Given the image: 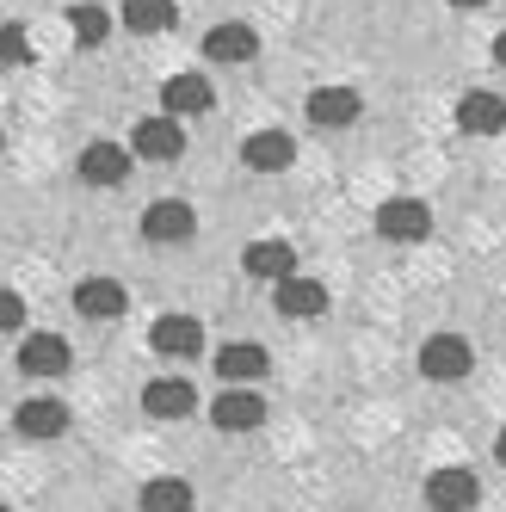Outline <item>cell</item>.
<instances>
[{"label":"cell","instance_id":"obj_1","mask_svg":"<svg viewBox=\"0 0 506 512\" xmlns=\"http://www.w3.org/2000/svg\"><path fill=\"white\" fill-rule=\"evenodd\" d=\"M469 371H476V352H469L463 334H432L420 346V377L426 383H463Z\"/></svg>","mask_w":506,"mask_h":512},{"label":"cell","instance_id":"obj_9","mask_svg":"<svg viewBox=\"0 0 506 512\" xmlns=\"http://www.w3.org/2000/svg\"><path fill=\"white\" fill-rule=\"evenodd\" d=\"M291 161H297V136L291 130H253L241 142V167H253V173H284Z\"/></svg>","mask_w":506,"mask_h":512},{"label":"cell","instance_id":"obj_8","mask_svg":"<svg viewBox=\"0 0 506 512\" xmlns=\"http://www.w3.org/2000/svg\"><path fill=\"white\" fill-rule=\"evenodd\" d=\"M192 229H198V216H192V204H186V198H161V204L142 210V235L161 241V247L192 241Z\"/></svg>","mask_w":506,"mask_h":512},{"label":"cell","instance_id":"obj_4","mask_svg":"<svg viewBox=\"0 0 506 512\" xmlns=\"http://www.w3.org/2000/svg\"><path fill=\"white\" fill-rule=\"evenodd\" d=\"M377 235L414 247V241L432 235V210H426L420 198H389V204H377Z\"/></svg>","mask_w":506,"mask_h":512},{"label":"cell","instance_id":"obj_22","mask_svg":"<svg viewBox=\"0 0 506 512\" xmlns=\"http://www.w3.org/2000/svg\"><path fill=\"white\" fill-rule=\"evenodd\" d=\"M136 506L142 512H192V488L179 482V475H155V482H142Z\"/></svg>","mask_w":506,"mask_h":512},{"label":"cell","instance_id":"obj_14","mask_svg":"<svg viewBox=\"0 0 506 512\" xmlns=\"http://www.w3.org/2000/svg\"><path fill=\"white\" fill-rule=\"evenodd\" d=\"M457 130H463V136H500V130H506V99L488 93V87L463 93V99H457Z\"/></svg>","mask_w":506,"mask_h":512},{"label":"cell","instance_id":"obj_10","mask_svg":"<svg viewBox=\"0 0 506 512\" xmlns=\"http://www.w3.org/2000/svg\"><path fill=\"white\" fill-rule=\"evenodd\" d=\"M198 408V389L186 377H155V383H142V414L149 420H186Z\"/></svg>","mask_w":506,"mask_h":512},{"label":"cell","instance_id":"obj_20","mask_svg":"<svg viewBox=\"0 0 506 512\" xmlns=\"http://www.w3.org/2000/svg\"><path fill=\"white\" fill-rule=\"evenodd\" d=\"M161 99H167L173 118H204L210 105H216V87H210L204 75H173V81L161 87Z\"/></svg>","mask_w":506,"mask_h":512},{"label":"cell","instance_id":"obj_5","mask_svg":"<svg viewBox=\"0 0 506 512\" xmlns=\"http://www.w3.org/2000/svg\"><path fill=\"white\" fill-rule=\"evenodd\" d=\"M130 149H136V161H179L186 155V130H179L173 112L167 118H142L130 130Z\"/></svg>","mask_w":506,"mask_h":512},{"label":"cell","instance_id":"obj_21","mask_svg":"<svg viewBox=\"0 0 506 512\" xmlns=\"http://www.w3.org/2000/svg\"><path fill=\"white\" fill-rule=\"evenodd\" d=\"M179 7L173 0H124V31H136V38H155V31H173Z\"/></svg>","mask_w":506,"mask_h":512},{"label":"cell","instance_id":"obj_23","mask_svg":"<svg viewBox=\"0 0 506 512\" xmlns=\"http://www.w3.org/2000/svg\"><path fill=\"white\" fill-rule=\"evenodd\" d=\"M68 25H75V44L93 50V44H105V31H112V13L93 7V0H81V7H68Z\"/></svg>","mask_w":506,"mask_h":512},{"label":"cell","instance_id":"obj_25","mask_svg":"<svg viewBox=\"0 0 506 512\" xmlns=\"http://www.w3.org/2000/svg\"><path fill=\"white\" fill-rule=\"evenodd\" d=\"M0 327H7V334H25V297H19V290L0 297Z\"/></svg>","mask_w":506,"mask_h":512},{"label":"cell","instance_id":"obj_15","mask_svg":"<svg viewBox=\"0 0 506 512\" xmlns=\"http://www.w3.org/2000/svg\"><path fill=\"white\" fill-rule=\"evenodd\" d=\"M149 346H155L161 358H198V352H204V327H198L192 315H161V321L149 327Z\"/></svg>","mask_w":506,"mask_h":512},{"label":"cell","instance_id":"obj_16","mask_svg":"<svg viewBox=\"0 0 506 512\" xmlns=\"http://www.w3.org/2000/svg\"><path fill=\"white\" fill-rule=\"evenodd\" d=\"M75 309H81L87 321H118V315L130 309V297H124L118 278H81V284H75Z\"/></svg>","mask_w":506,"mask_h":512},{"label":"cell","instance_id":"obj_11","mask_svg":"<svg viewBox=\"0 0 506 512\" xmlns=\"http://www.w3.org/2000/svg\"><path fill=\"white\" fill-rule=\"evenodd\" d=\"M358 112H365V99H358L352 87H315L309 93V124L315 130H352Z\"/></svg>","mask_w":506,"mask_h":512},{"label":"cell","instance_id":"obj_26","mask_svg":"<svg viewBox=\"0 0 506 512\" xmlns=\"http://www.w3.org/2000/svg\"><path fill=\"white\" fill-rule=\"evenodd\" d=\"M494 62L506 68V31H500V38H494Z\"/></svg>","mask_w":506,"mask_h":512},{"label":"cell","instance_id":"obj_19","mask_svg":"<svg viewBox=\"0 0 506 512\" xmlns=\"http://www.w3.org/2000/svg\"><path fill=\"white\" fill-rule=\"evenodd\" d=\"M266 371H272V358H266V346H253V340H235V346L216 352V377H223V383H260Z\"/></svg>","mask_w":506,"mask_h":512},{"label":"cell","instance_id":"obj_6","mask_svg":"<svg viewBox=\"0 0 506 512\" xmlns=\"http://www.w3.org/2000/svg\"><path fill=\"white\" fill-rule=\"evenodd\" d=\"M272 303H278V315H291V321H315V315H328V284L291 272V278L272 284Z\"/></svg>","mask_w":506,"mask_h":512},{"label":"cell","instance_id":"obj_3","mask_svg":"<svg viewBox=\"0 0 506 512\" xmlns=\"http://www.w3.org/2000/svg\"><path fill=\"white\" fill-rule=\"evenodd\" d=\"M476 500H482L476 469L451 463V469H432V475H426V506H432V512H469Z\"/></svg>","mask_w":506,"mask_h":512},{"label":"cell","instance_id":"obj_24","mask_svg":"<svg viewBox=\"0 0 506 512\" xmlns=\"http://www.w3.org/2000/svg\"><path fill=\"white\" fill-rule=\"evenodd\" d=\"M0 56H7L13 68H25V62H31V38H25V25H7V31H0Z\"/></svg>","mask_w":506,"mask_h":512},{"label":"cell","instance_id":"obj_7","mask_svg":"<svg viewBox=\"0 0 506 512\" xmlns=\"http://www.w3.org/2000/svg\"><path fill=\"white\" fill-rule=\"evenodd\" d=\"M253 56H260V31H253V25L229 19V25L204 31V62H216V68H235V62H253Z\"/></svg>","mask_w":506,"mask_h":512},{"label":"cell","instance_id":"obj_17","mask_svg":"<svg viewBox=\"0 0 506 512\" xmlns=\"http://www.w3.org/2000/svg\"><path fill=\"white\" fill-rule=\"evenodd\" d=\"M13 426L25 438H62L68 432V408H62L56 395H31V401H19V408H13Z\"/></svg>","mask_w":506,"mask_h":512},{"label":"cell","instance_id":"obj_2","mask_svg":"<svg viewBox=\"0 0 506 512\" xmlns=\"http://www.w3.org/2000/svg\"><path fill=\"white\" fill-rule=\"evenodd\" d=\"M210 426L216 432H253V426H266V401L253 383H223V395L210 401Z\"/></svg>","mask_w":506,"mask_h":512},{"label":"cell","instance_id":"obj_12","mask_svg":"<svg viewBox=\"0 0 506 512\" xmlns=\"http://www.w3.org/2000/svg\"><path fill=\"white\" fill-rule=\"evenodd\" d=\"M130 155L136 149H118V142H87L75 173L87 179V186H124V179H130Z\"/></svg>","mask_w":506,"mask_h":512},{"label":"cell","instance_id":"obj_18","mask_svg":"<svg viewBox=\"0 0 506 512\" xmlns=\"http://www.w3.org/2000/svg\"><path fill=\"white\" fill-rule=\"evenodd\" d=\"M241 266H247V278H291L297 272V247L291 241H247L241 247Z\"/></svg>","mask_w":506,"mask_h":512},{"label":"cell","instance_id":"obj_28","mask_svg":"<svg viewBox=\"0 0 506 512\" xmlns=\"http://www.w3.org/2000/svg\"><path fill=\"white\" fill-rule=\"evenodd\" d=\"M451 7H488V0H451Z\"/></svg>","mask_w":506,"mask_h":512},{"label":"cell","instance_id":"obj_27","mask_svg":"<svg viewBox=\"0 0 506 512\" xmlns=\"http://www.w3.org/2000/svg\"><path fill=\"white\" fill-rule=\"evenodd\" d=\"M494 457H500V463H506V426H500V438H494Z\"/></svg>","mask_w":506,"mask_h":512},{"label":"cell","instance_id":"obj_13","mask_svg":"<svg viewBox=\"0 0 506 512\" xmlns=\"http://www.w3.org/2000/svg\"><path fill=\"white\" fill-rule=\"evenodd\" d=\"M68 340L62 334H25L19 340V377H62L68 371Z\"/></svg>","mask_w":506,"mask_h":512}]
</instances>
